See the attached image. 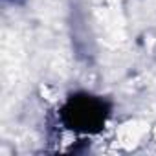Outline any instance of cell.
Segmentation results:
<instances>
[{
	"instance_id": "cell-1",
	"label": "cell",
	"mask_w": 156,
	"mask_h": 156,
	"mask_svg": "<svg viewBox=\"0 0 156 156\" xmlns=\"http://www.w3.org/2000/svg\"><path fill=\"white\" fill-rule=\"evenodd\" d=\"M64 119L70 129L73 130H96L103 119H105V110L103 105L92 98H77L68 105L64 110Z\"/></svg>"
}]
</instances>
